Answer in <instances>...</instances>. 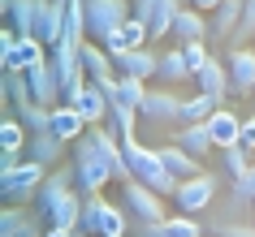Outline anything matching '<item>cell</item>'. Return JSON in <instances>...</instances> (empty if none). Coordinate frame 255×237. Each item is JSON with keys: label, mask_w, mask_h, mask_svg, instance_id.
I'll return each instance as SVG.
<instances>
[{"label": "cell", "mask_w": 255, "mask_h": 237, "mask_svg": "<svg viewBox=\"0 0 255 237\" xmlns=\"http://www.w3.org/2000/svg\"><path fill=\"white\" fill-rule=\"evenodd\" d=\"M74 181H78L74 164H69V168H52V177H48V181L39 185V194H35L39 216L48 224H56V229H78V216H82L87 194L74 190Z\"/></svg>", "instance_id": "obj_1"}, {"label": "cell", "mask_w": 255, "mask_h": 237, "mask_svg": "<svg viewBox=\"0 0 255 237\" xmlns=\"http://www.w3.org/2000/svg\"><path fill=\"white\" fill-rule=\"evenodd\" d=\"M74 172H78V190L82 194H100L108 181H126V172L113 156H108L95 134H82L74 143Z\"/></svg>", "instance_id": "obj_2"}, {"label": "cell", "mask_w": 255, "mask_h": 237, "mask_svg": "<svg viewBox=\"0 0 255 237\" xmlns=\"http://www.w3.org/2000/svg\"><path fill=\"white\" fill-rule=\"evenodd\" d=\"M121 147H126V164H130V177H138L143 185H151L156 194H177V185H182V177H173V172L164 168L160 151H151V147L138 143V134H126L121 138Z\"/></svg>", "instance_id": "obj_3"}, {"label": "cell", "mask_w": 255, "mask_h": 237, "mask_svg": "<svg viewBox=\"0 0 255 237\" xmlns=\"http://www.w3.org/2000/svg\"><path fill=\"white\" fill-rule=\"evenodd\" d=\"M43 181H48V164L0 156V194H4V203H26V198H35Z\"/></svg>", "instance_id": "obj_4"}, {"label": "cell", "mask_w": 255, "mask_h": 237, "mask_svg": "<svg viewBox=\"0 0 255 237\" xmlns=\"http://www.w3.org/2000/svg\"><path fill=\"white\" fill-rule=\"evenodd\" d=\"M130 17H134L130 0H87V30L95 35V43H108Z\"/></svg>", "instance_id": "obj_5"}, {"label": "cell", "mask_w": 255, "mask_h": 237, "mask_svg": "<svg viewBox=\"0 0 255 237\" xmlns=\"http://www.w3.org/2000/svg\"><path fill=\"white\" fill-rule=\"evenodd\" d=\"M138 121L151 125V130H169V125H182V99H177L169 86H151L143 95V104H138Z\"/></svg>", "instance_id": "obj_6"}, {"label": "cell", "mask_w": 255, "mask_h": 237, "mask_svg": "<svg viewBox=\"0 0 255 237\" xmlns=\"http://www.w3.org/2000/svg\"><path fill=\"white\" fill-rule=\"evenodd\" d=\"M121 203H126V211H130L138 224L164 220V194H156V190H151V185H143L138 177L121 181Z\"/></svg>", "instance_id": "obj_7"}, {"label": "cell", "mask_w": 255, "mask_h": 237, "mask_svg": "<svg viewBox=\"0 0 255 237\" xmlns=\"http://www.w3.org/2000/svg\"><path fill=\"white\" fill-rule=\"evenodd\" d=\"M61 104L78 108L82 117H87V125H100V121H104L108 112H113V104H108V91L100 86V82H91V78H82L78 86H69Z\"/></svg>", "instance_id": "obj_8"}, {"label": "cell", "mask_w": 255, "mask_h": 237, "mask_svg": "<svg viewBox=\"0 0 255 237\" xmlns=\"http://www.w3.org/2000/svg\"><path fill=\"white\" fill-rule=\"evenodd\" d=\"M216 172H195V177H182V185H177V207L186 211V216H199L203 207H212L216 198Z\"/></svg>", "instance_id": "obj_9"}, {"label": "cell", "mask_w": 255, "mask_h": 237, "mask_svg": "<svg viewBox=\"0 0 255 237\" xmlns=\"http://www.w3.org/2000/svg\"><path fill=\"white\" fill-rule=\"evenodd\" d=\"M35 39L48 48L65 39V0H35Z\"/></svg>", "instance_id": "obj_10"}, {"label": "cell", "mask_w": 255, "mask_h": 237, "mask_svg": "<svg viewBox=\"0 0 255 237\" xmlns=\"http://www.w3.org/2000/svg\"><path fill=\"white\" fill-rule=\"evenodd\" d=\"M182 9V0H134V17H143L151 30V39L173 35V17Z\"/></svg>", "instance_id": "obj_11"}, {"label": "cell", "mask_w": 255, "mask_h": 237, "mask_svg": "<svg viewBox=\"0 0 255 237\" xmlns=\"http://www.w3.org/2000/svg\"><path fill=\"white\" fill-rule=\"evenodd\" d=\"M26 78H30V91H35V104H43V108H56L61 99H65V86H61V74H56L52 56H48L43 65L26 69Z\"/></svg>", "instance_id": "obj_12"}, {"label": "cell", "mask_w": 255, "mask_h": 237, "mask_svg": "<svg viewBox=\"0 0 255 237\" xmlns=\"http://www.w3.org/2000/svg\"><path fill=\"white\" fill-rule=\"evenodd\" d=\"M208 229H203L195 216H164V220H147V224H138V237H203Z\"/></svg>", "instance_id": "obj_13"}, {"label": "cell", "mask_w": 255, "mask_h": 237, "mask_svg": "<svg viewBox=\"0 0 255 237\" xmlns=\"http://www.w3.org/2000/svg\"><path fill=\"white\" fill-rule=\"evenodd\" d=\"M195 82H199L203 95H212L216 104L225 108V95L234 91V78H229V65L221 61V56H208V65L199 69V78H195Z\"/></svg>", "instance_id": "obj_14"}, {"label": "cell", "mask_w": 255, "mask_h": 237, "mask_svg": "<svg viewBox=\"0 0 255 237\" xmlns=\"http://www.w3.org/2000/svg\"><path fill=\"white\" fill-rule=\"evenodd\" d=\"M78 52H82V74H87L91 82L108 86V82L117 78V61L108 56V48H104V43H82Z\"/></svg>", "instance_id": "obj_15"}, {"label": "cell", "mask_w": 255, "mask_h": 237, "mask_svg": "<svg viewBox=\"0 0 255 237\" xmlns=\"http://www.w3.org/2000/svg\"><path fill=\"white\" fill-rule=\"evenodd\" d=\"M113 61H117V74H121V78H138V82L156 78V69H160V56H156V52H147V48L121 52V56H113Z\"/></svg>", "instance_id": "obj_16"}, {"label": "cell", "mask_w": 255, "mask_h": 237, "mask_svg": "<svg viewBox=\"0 0 255 237\" xmlns=\"http://www.w3.org/2000/svg\"><path fill=\"white\" fill-rule=\"evenodd\" d=\"M169 143H177L182 151H190L195 159H203L208 151H212V134H208V121H195V125H177L173 134H169Z\"/></svg>", "instance_id": "obj_17"}, {"label": "cell", "mask_w": 255, "mask_h": 237, "mask_svg": "<svg viewBox=\"0 0 255 237\" xmlns=\"http://www.w3.org/2000/svg\"><path fill=\"white\" fill-rule=\"evenodd\" d=\"M48 61V43H39L35 35H26V39H17V48L9 56H0V65H4V74L9 69H35Z\"/></svg>", "instance_id": "obj_18"}, {"label": "cell", "mask_w": 255, "mask_h": 237, "mask_svg": "<svg viewBox=\"0 0 255 237\" xmlns=\"http://www.w3.org/2000/svg\"><path fill=\"white\" fill-rule=\"evenodd\" d=\"M52 65H56V74H61V86H78L87 74H82V52H78V43H56L52 48Z\"/></svg>", "instance_id": "obj_19"}, {"label": "cell", "mask_w": 255, "mask_h": 237, "mask_svg": "<svg viewBox=\"0 0 255 237\" xmlns=\"http://www.w3.org/2000/svg\"><path fill=\"white\" fill-rule=\"evenodd\" d=\"M229 78H234V91L238 95L255 91V48H234L229 52Z\"/></svg>", "instance_id": "obj_20"}, {"label": "cell", "mask_w": 255, "mask_h": 237, "mask_svg": "<svg viewBox=\"0 0 255 237\" xmlns=\"http://www.w3.org/2000/svg\"><path fill=\"white\" fill-rule=\"evenodd\" d=\"M147 39H151L147 22H143V17H130V22H126V26H121L117 35L104 43V48H108V56H121V52H134V48H143Z\"/></svg>", "instance_id": "obj_21"}, {"label": "cell", "mask_w": 255, "mask_h": 237, "mask_svg": "<svg viewBox=\"0 0 255 237\" xmlns=\"http://www.w3.org/2000/svg\"><path fill=\"white\" fill-rule=\"evenodd\" d=\"M104 91H108V104H113V108H130V112H138V104H143L147 86H143L138 78H113Z\"/></svg>", "instance_id": "obj_22"}, {"label": "cell", "mask_w": 255, "mask_h": 237, "mask_svg": "<svg viewBox=\"0 0 255 237\" xmlns=\"http://www.w3.org/2000/svg\"><path fill=\"white\" fill-rule=\"evenodd\" d=\"M173 35L182 43H203L208 39V17H203V9H177V17H173Z\"/></svg>", "instance_id": "obj_23"}, {"label": "cell", "mask_w": 255, "mask_h": 237, "mask_svg": "<svg viewBox=\"0 0 255 237\" xmlns=\"http://www.w3.org/2000/svg\"><path fill=\"white\" fill-rule=\"evenodd\" d=\"M208 134H212V143L225 151V147H238V134H242V121L229 112V108H216L212 117H208Z\"/></svg>", "instance_id": "obj_24"}, {"label": "cell", "mask_w": 255, "mask_h": 237, "mask_svg": "<svg viewBox=\"0 0 255 237\" xmlns=\"http://www.w3.org/2000/svg\"><path fill=\"white\" fill-rule=\"evenodd\" d=\"M52 134L65 138V143H78L82 134H87V117H82L78 108H69V104H56L52 108Z\"/></svg>", "instance_id": "obj_25"}, {"label": "cell", "mask_w": 255, "mask_h": 237, "mask_svg": "<svg viewBox=\"0 0 255 237\" xmlns=\"http://www.w3.org/2000/svg\"><path fill=\"white\" fill-rule=\"evenodd\" d=\"M61 151H65V138H56L52 130L30 134V143H26V159H39V164H48V168H56Z\"/></svg>", "instance_id": "obj_26"}, {"label": "cell", "mask_w": 255, "mask_h": 237, "mask_svg": "<svg viewBox=\"0 0 255 237\" xmlns=\"http://www.w3.org/2000/svg\"><path fill=\"white\" fill-rule=\"evenodd\" d=\"M195 78L186 65V48H169V52H160V69H156V82L160 86H173V82H186Z\"/></svg>", "instance_id": "obj_27"}, {"label": "cell", "mask_w": 255, "mask_h": 237, "mask_svg": "<svg viewBox=\"0 0 255 237\" xmlns=\"http://www.w3.org/2000/svg\"><path fill=\"white\" fill-rule=\"evenodd\" d=\"M156 151H160L164 168L173 172V177H195V172H203V168H199V159L190 156V151H182L177 143H164V147H156Z\"/></svg>", "instance_id": "obj_28"}, {"label": "cell", "mask_w": 255, "mask_h": 237, "mask_svg": "<svg viewBox=\"0 0 255 237\" xmlns=\"http://www.w3.org/2000/svg\"><path fill=\"white\" fill-rule=\"evenodd\" d=\"M0 9L9 13V22H13V30L22 39L35 35V0H0Z\"/></svg>", "instance_id": "obj_29"}, {"label": "cell", "mask_w": 255, "mask_h": 237, "mask_svg": "<svg viewBox=\"0 0 255 237\" xmlns=\"http://www.w3.org/2000/svg\"><path fill=\"white\" fill-rule=\"evenodd\" d=\"M26 143H30V130L22 125V121H13V117L0 121V151H4V156H22Z\"/></svg>", "instance_id": "obj_30"}, {"label": "cell", "mask_w": 255, "mask_h": 237, "mask_svg": "<svg viewBox=\"0 0 255 237\" xmlns=\"http://www.w3.org/2000/svg\"><path fill=\"white\" fill-rule=\"evenodd\" d=\"M100 237H130V220H126V207L108 203L100 207Z\"/></svg>", "instance_id": "obj_31"}, {"label": "cell", "mask_w": 255, "mask_h": 237, "mask_svg": "<svg viewBox=\"0 0 255 237\" xmlns=\"http://www.w3.org/2000/svg\"><path fill=\"white\" fill-rule=\"evenodd\" d=\"M0 237H35V224H30V216L22 207H9L0 211Z\"/></svg>", "instance_id": "obj_32"}, {"label": "cell", "mask_w": 255, "mask_h": 237, "mask_svg": "<svg viewBox=\"0 0 255 237\" xmlns=\"http://www.w3.org/2000/svg\"><path fill=\"white\" fill-rule=\"evenodd\" d=\"M238 22H242V0H225V4L212 13V35H221V39H234Z\"/></svg>", "instance_id": "obj_33"}, {"label": "cell", "mask_w": 255, "mask_h": 237, "mask_svg": "<svg viewBox=\"0 0 255 237\" xmlns=\"http://www.w3.org/2000/svg\"><path fill=\"white\" fill-rule=\"evenodd\" d=\"M216 108H221V104H216V99H212V95H190V99H182V125H195V121H208V117H212V112H216Z\"/></svg>", "instance_id": "obj_34"}, {"label": "cell", "mask_w": 255, "mask_h": 237, "mask_svg": "<svg viewBox=\"0 0 255 237\" xmlns=\"http://www.w3.org/2000/svg\"><path fill=\"white\" fill-rule=\"evenodd\" d=\"M100 207H104V198H100V194H87L82 216H78V233L82 237H100Z\"/></svg>", "instance_id": "obj_35"}, {"label": "cell", "mask_w": 255, "mask_h": 237, "mask_svg": "<svg viewBox=\"0 0 255 237\" xmlns=\"http://www.w3.org/2000/svg\"><path fill=\"white\" fill-rule=\"evenodd\" d=\"M221 168H225L229 181H238L242 172L251 168V151H242V147H225V151H221Z\"/></svg>", "instance_id": "obj_36"}, {"label": "cell", "mask_w": 255, "mask_h": 237, "mask_svg": "<svg viewBox=\"0 0 255 237\" xmlns=\"http://www.w3.org/2000/svg\"><path fill=\"white\" fill-rule=\"evenodd\" d=\"M247 39H255V0H242V22L234 30V48H247Z\"/></svg>", "instance_id": "obj_37"}, {"label": "cell", "mask_w": 255, "mask_h": 237, "mask_svg": "<svg viewBox=\"0 0 255 237\" xmlns=\"http://www.w3.org/2000/svg\"><path fill=\"white\" fill-rule=\"evenodd\" d=\"M212 237H255V220H234V224H208Z\"/></svg>", "instance_id": "obj_38"}, {"label": "cell", "mask_w": 255, "mask_h": 237, "mask_svg": "<svg viewBox=\"0 0 255 237\" xmlns=\"http://www.w3.org/2000/svg\"><path fill=\"white\" fill-rule=\"evenodd\" d=\"M182 48H186V65H190V74H195V78H199V69L208 65V43H182Z\"/></svg>", "instance_id": "obj_39"}, {"label": "cell", "mask_w": 255, "mask_h": 237, "mask_svg": "<svg viewBox=\"0 0 255 237\" xmlns=\"http://www.w3.org/2000/svg\"><path fill=\"white\" fill-rule=\"evenodd\" d=\"M238 147H242V151H251V156H255V117H247V121H242V134H238Z\"/></svg>", "instance_id": "obj_40"}, {"label": "cell", "mask_w": 255, "mask_h": 237, "mask_svg": "<svg viewBox=\"0 0 255 237\" xmlns=\"http://www.w3.org/2000/svg\"><path fill=\"white\" fill-rule=\"evenodd\" d=\"M234 185H238L242 194H251V198H255V159H251V168L242 172V177H238V181H234Z\"/></svg>", "instance_id": "obj_41"}, {"label": "cell", "mask_w": 255, "mask_h": 237, "mask_svg": "<svg viewBox=\"0 0 255 237\" xmlns=\"http://www.w3.org/2000/svg\"><path fill=\"white\" fill-rule=\"evenodd\" d=\"M190 4H195V9H203V13H216L225 0H190Z\"/></svg>", "instance_id": "obj_42"}, {"label": "cell", "mask_w": 255, "mask_h": 237, "mask_svg": "<svg viewBox=\"0 0 255 237\" xmlns=\"http://www.w3.org/2000/svg\"><path fill=\"white\" fill-rule=\"evenodd\" d=\"M43 237H82V233H78V229H56V224H48V233H43Z\"/></svg>", "instance_id": "obj_43"}, {"label": "cell", "mask_w": 255, "mask_h": 237, "mask_svg": "<svg viewBox=\"0 0 255 237\" xmlns=\"http://www.w3.org/2000/svg\"><path fill=\"white\" fill-rule=\"evenodd\" d=\"M35 237H39V233H35Z\"/></svg>", "instance_id": "obj_44"}, {"label": "cell", "mask_w": 255, "mask_h": 237, "mask_svg": "<svg viewBox=\"0 0 255 237\" xmlns=\"http://www.w3.org/2000/svg\"><path fill=\"white\" fill-rule=\"evenodd\" d=\"M65 4H69V0H65Z\"/></svg>", "instance_id": "obj_45"}]
</instances>
